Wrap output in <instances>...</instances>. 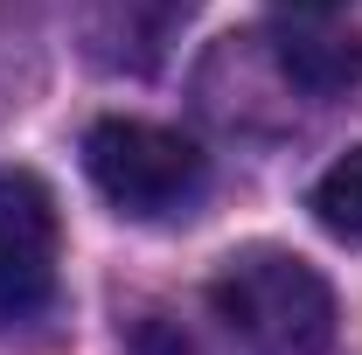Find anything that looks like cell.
<instances>
[{"label":"cell","instance_id":"3957f363","mask_svg":"<svg viewBox=\"0 0 362 355\" xmlns=\"http://www.w3.org/2000/svg\"><path fill=\"white\" fill-rule=\"evenodd\" d=\"M63 216L35 168H0V327H21L56 300Z\"/></svg>","mask_w":362,"mask_h":355},{"label":"cell","instance_id":"5b68a950","mask_svg":"<svg viewBox=\"0 0 362 355\" xmlns=\"http://www.w3.org/2000/svg\"><path fill=\"white\" fill-rule=\"evenodd\" d=\"M272 56H279V70L293 77L300 98H349L362 84V35L334 28L327 14H293L272 35Z\"/></svg>","mask_w":362,"mask_h":355},{"label":"cell","instance_id":"7a4b0ae2","mask_svg":"<svg viewBox=\"0 0 362 355\" xmlns=\"http://www.w3.org/2000/svg\"><path fill=\"white\" fill-rule=\"evenodd\" d=\"M84 168L98 181V195L139 223L188 216L209 188V153L175 126L153 119H98L84 133Z\"/></svg>","mask_w":362,"mask_h":355},{"label":"cell","instance_id":"52a82bcc","mask_svg":"<svg viewBox=\"0 0 362 355\" xmlns=\"http://www.w3.org/2000/svg\"><path fill=\"white\" fill-rule=\"evenodd\" d=\"M286 14H334V7H349V0H279Z\"/></svg>","mask_w":362,"mask_h":355},{"label":"cell","instance_id":"277c9868","mask_svg":"<svg viewBox=\"0 0 362 355\" xmlns=\"http://www.w3.org/2000/svg\"><path fill=\"white\" fill-rule=\"evenodd\" d=\"M202 0H90V56L105 70H153Z\"/></svg>","mask_w":362,"mask_h":355},{"label":"cell","instance_id":"6da1fadb","mask_svg":"<svg viewBox=\"0 0 362 355\" xmlns=\"http://www.w3.org/2000/svg\"><path fill=\"white\" fill-rule=\"evenodd\" d=\"M209 307L258 355H327L334 349V293L300 251L244 244L209 279Z\"/></svg>","mask_w":362,"mask_h":355},{"label":"cell","instance_id":"8992f818","mask_svg":"<svg viewBox=\"0 0 362 355\" xmlns=\"http://www.w3.org/2000/svg\"><path fill=\"white\" fill-rule=\"evenodd\" d=\"M314 216L327 223L334 237L362 244V146H349V153L314 181Z\"/></svg>","mask_w":362,"mask_h":355}]
</instances>
